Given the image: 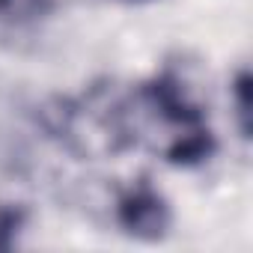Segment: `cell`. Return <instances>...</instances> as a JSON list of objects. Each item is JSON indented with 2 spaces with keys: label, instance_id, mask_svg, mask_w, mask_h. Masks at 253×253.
I'll return each mask as SVG.
<instances>
[{
  "label": "cell",
  "instance_id": "5b68a950",
  "mask_svg": "<svg viewBox=\"0 0 253 253\" xmlns=\"http://www.w3.org/2000/svg\"><path fill=\"white\" fill-rule=\"evenodd\" d=\"M51 6V0H0V18L6 21H33L45 15Z\"/></svg>",
  "mask_w": 253,
  "mask_h": 253
},
{
  "label": "cell",
  "instance_id": "3957f363",
  "mask_svg": "<svg viewBox=\"0 0 253 253\" xmlns=\"http://www.w3.org/2000/svg\"><path fill=\"white\" fill-rule=\"evenodd\" d=\"M250 72L241 69L232 81V107H235V122H238V131L244 140H250L253 131V101H250Z\"/></svg>",
  "mask_w": 253,
  "mask_h": 253
},
{
  "label": "cell",
  "instance_id": "8992f818",
  "mask_svg": "<svg viewBox=\"0 0 253 253\" xmlns=\"http://www.w3.org/2000/svg\"><path fill=\"white\" fill-rule=\"evenodd\" d=\"M122 3H146V0H122Z\"/></svg>",
  "mask_w": 253,
  "mask_h": 253
},
{
  "label": "cell",
  "instance_id": "7a4b0ae2",
  "mask_svg": "<svg viewBox=\"0 0 253 253\" xmlns=\"http://www.w3.org/2000/svg\"><path fill=\"white\" fill-rule=\"evenodd\" d=\"M119 226L137 241H161L173 226V211L161 191H155L146 179L128 185L116 200Z\"/></svg>",
  "mask_w": 253,
  "mask_h": 253
},
{
  "label": "cell",
  "instance_id": "277c9868",
  "mask_svg": "<svg viewBox=\"0 0 253 253\" xmlns=\"http://www.w3.org/2000/svg\"><path fill=\"white\" fill-rule=\"evenodd\" d=\"M24 209L21 206H9V203H0V250H12L21 229H24Z\"/></svg>",
  "mask_w": 253,
  "mask_h": 253
},
{
  "label": "cell",
  "instance_id": "6da1fadb",
  "mask_svg": "<svg viewBox=\"0 0 253 253\" xmlns=\"http://www.w3.org/2000/svg\"><path fill=\"white\" fill-rule=\"evenodd\" d=\"M122 116L131 143L134 131L143 125L155 131V149L164 155V161L176 167L203 164L214 152V134L206 122V113L173 72H161L158 78L146 81L131 95V101H122Z\"/></svg>",
  "mask_w": 253,
  "mask_h": 253
}]
</instances>
